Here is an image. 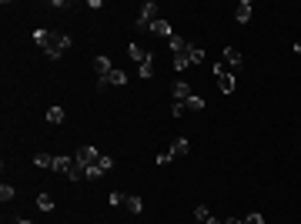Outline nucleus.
Instances as JSON below:
<instances>
[{"label": "nucleus", "mask_w": 301, "mask_h": 224, "mask_svg": "<svg viewBox=\"0 0 301 224\" xmlns=\"http://www.w3.org/2000/svg\"><path fill=\"white\" fill-rule=\"evenodd\" d=\"M184 107H188V111H204V97H198V94H191L188 100H184Z\"/></svg>", "instance_id": "nucleus-18"}, {"label": "nucleus", "mask_w": 301, "mask_h": 224, "mask_svg": "<svg viewBox=\"0 0 301 224\" xmlns=\"http://www.w3.org/2000/svg\"><path fill=\"white\" fill-rule=\"evenodd\" d=\"M225 224H245V221H241V218H227Z\"/></svg>", "instance_id": "nucleus-30"}, {"label": "nucleus", "mask_w": 301, "mask_h": 224, "mask_svg": "<svg viewBox=\"0 0 301 224\" xmlns=\"http://www.w3.org/2000/svg\"><path fill=\"white\" fill-rule=\"evenodd\" d=\"M71 168H74V157H57L50 171H57V174H64V177H67V171H71Z\"/></svg>", "instance_id": "nucleus-14"}, {"label": "nucleus", "mask_w": 301, "mask_h": 224, "mask_svg": "<svg viewBox=\"0 0 301 224\" xmlns=\"http://www.w3.org/2000/svg\"><path fill=\"white\" fill-rule=\"evenodd\" d=\"M207 224H221V221H218V218H211V221H207Z\"/></svg>", "instance_id": "nucleus-33"}, {"label": "nucleus", "mask_w": 301, "mask_h": 224, "mask_svg": "<svg viewBox=\"0 0 301 224\" xmlns=\"http://www.w3.org/2000/svg\"><path fill=\"white\" fill-rule=\"evenodd\" d=\"M37 207H40V211H54V198H50V194H40Z\"/></svg>", "instance_id": "nucleus-19"}, {"label": "nucleus", "mask_w": 301, "mask_h": 224, "mask_svg": "<svg viewBox=\"0 0 301 224\" xmlns=\"http://www.w3.org/2000/svg\"><path fill=\"white\" fill-rule=\"evenodd\" d=\"M295 54H301V40H298V44H295Z\"/></svg>", "instance_id": "nucleus-32"}, {"label": "nucleus", "mask_w": 301, "mask_h": 224, "mask_svg": "<svg viewBox=\"0 0 301 224\" xmlns=\"http://www.w3.org/2000/svg\"><path fill=\"white\" fill-rule=\"evenodd\" d=\"M207 221H211V211L204 204H198L194 207V224H207Z\"/></svg>", "instance_id": "nucleus-17"}, {"label": "nucleus", "mask_w": 301, "mask_h": 224, "mask_svg": "<svg viewBox=\"0 0 301 224\" xmlns=\"http://www.w3.org/2000/svg\"><path fill=\"white\" fill-rule=\"evenodd\" d=\"M121 87V84H127V74H124V71H117V67H114L111 74L107 77H97V91H104V87Z\"/></svg>", "instance_id": "nucleus-3"}, {"label": "nucleus", "mask_w": 301, "mask_h": 224, "mask_svg": "<svg viewBox=\"0 0 301 224\" xmlns=\"http://www.w3.org/2000/svg\"><path fill=\"white\" fill-rule=\"evenodd\" d=\"M154 14H157V3H154V0H148V3L141 7V17H137V27H141V30H144V27H150V24H154Z\"/></svg>", "instance_id": "nucleus-4"}, {"label": "nucleus", "mask_w": 301, "mask_h": 224, "mask_svg": "<svg viewBox=\"0 0 301 224\" xmlns=\"http://www.w3.org/2000/svg\"><path fill=\"white\" fill-rule=\"evenodd\" d=\"M74 161L80 164V168H97V161H100V154H97L91 144H80L77 148V154H74Z\"/></svg>", "instance_id": "nucleus-2"}, {"label": "nucleus", "mask_w": 301, "mask_h": 224, "mask_svg": "<svg viewBox=\"0 0 301 224\" xmlns=\"http://www.w3.org/2000/svg\"><path fill=\"white\" fill-rule=\"evenodd\" d=\"M127 54L137 60V67H141V64H150V54L144 50V47H141V44H131V47H127Z\"/></svg>", "instance_id": "nucleus-7"}, {"label": "nucleus", "mask_w": 301, "mask_h": 224, "mask_svg": "<svg viewBox=\"0 0 301 224\" xmlns=\"http://www.w3.org/2000/svg\"><path fill=\"white\" fill-rule=\"evenodd\" d=\"M171 94H174V100H188L191 94V84H184V80H177V84H174V87H171Z\"/></svg>", "instance_id": "nucleus-8"}, {"label": "nucleus", "mask_w": 301, "mask_h": 224, "mask_svg": "<svg viewBox=\"0 0 301 224\" xmlns=\"http://www.w3.org/2000/svg\"><path fill=\"white\" fill-rule=\"evenodd\" d=\"M47 121H50V124H64V111H60V107H50V111H47Z\"/></svg>", "instance_id": "nucleus-21"}, {"label": "nucleus", "mask_w": 301, "mask_h": 224, "mask_svg": "<svg viewBox=\"0 0 301 224\" xmlns=\"http://www.w3.org/2000/svg\"><path fill=\"white\" fill-rule=\"evenodd\" d=\"M137 71H141V77H144V80H150V77H154V67H150V64H141Z\"/></svg>", "instance_id": "nucleus-27"}, {"label": "nucleus", "mask_w": 301, "mask_h": 224, "mask_svg": "<svg viewBox=\"0 0 301 224\" xmlns=\"http://www.w3.org/2000/svg\"><path fill=\"white\" fill-rule=\"evenodd\" d=\"M241 60H245V57H241L238 47H227V50H225V64H227V67H241Z\"/></svg>", "instance_id": "nucleus-11"}, {"label": "nucleus", "mask_w": 301, "mask_h": 224, "mask_svg": "<svg viewBox=\"0 0 301 224\" xmlns=\"http://www.w3.org/2000/svg\"><path fill=\"white\" fill-rule=\"evenodd\" d=\"M171 47H174V54H177V50H184V47H191V44L184 37H177V34H174V37H171Z\"/></svg>", "instance_id": "nucleus-24"}, {"label": "nucleus", "mask_w": 301, "mask_h": 224, "mask_svg": "<svg viewBox=\"0 0 301 224\" xmlns=\"http://www.w3.org/2000/svg\"><path fill=\"white\" fill-rule=\"evenodd\" d=\"M201 60H204V50H201V47H194V44H191V64H201Z\"/></svg>", "instance_id": "nucleus-25"}, {"label": "nucleus", "mask_w": 301, "mask_h": 224, "mask_svg": "<svg viewBox=\"0 0 301 224\" xmlns=\"http://www.w3.org/2000/svg\"><path fill=\"white\" fill-rule=\"evenodd\" d=\"M218 77V91L221 94H234V77L231 74H214Z\"/></svg>", "instance_id": "nucleus-9"}, {"label": "nucleus", "mask_w": 301, "mask_h": 224, "mask_svg": "<svg viewBox=\"0 0 301 224\" xmlns=\"http://www.w3.org/2000/svg\"><path fill=\"white\" fill-rule=\"evenodd\" d=\"M94 71H97V77H107V74L114 71L111 57H97V60H94Z\"/></svg>", "instance_id": "nucleus-10"}, {"label": "nucleus", "mask_w": 301, "mask_h": 224, "mask_svg": "<svg viewBox=\"0 0 301 224\" xmlns=\"http://www.w3.org/2000/svg\"><path fill=\"white\" fill-rule=\"evenodd\" d=\"M245 224H264V218H261V214H248Z\"/></svg>", "instance_id": "nucleus-29"}, {"label": "nucleus", "mask_w": 301, "mask_h": 224, "mask_svg": "<svg viewBox=\"0 0 301 224\" xmlns=\"http://www.w3.org/2000/svg\"><path fill=\"white\" fill-rule=\"evenodd\" d=\"M67 47H71V37H67V34H50V37H47V44H44V54L57 60V57L64 54Z\"/></svg>", "instance_id": "nucleus-1"}, {"label": "nucleus", "mask_w": 301, "mask_h": 224, "mask_svg": "<svg viewBox=\"0 0 301 224\" xmlns=\"http://www.w3.org/2000/svg\"><path fill=\"white\" fill-rule=\"evenodd\" d=\"M188 67H191V47H184L174 54V71H188Z\"/></svg>", "instance_id": "nucleus-6"}, {"label": "nucleus", "mask_w": 301, "mask_h": 224, "mask_svg": "<svg viewBox=\"0 0 301 224\" xmlns=\"http://www.w3.org/2000/svg\"><path fill=\"white\" fill-rule=\"evenodd\" d=\"M188 150H191V141H188V137H177V141L171 144V150H168V154H171V161H174V157H184Z\"/></svg>", "instance_id": "nucleus-5"}, {"label": "nucleus", "mask_w": 301, "mask_h": 224, "mask_svg": "<svg viewBox=\"0 0 301 224\" xmlns=\"http://www.w3.org/2000/svg\"><path fill=\"white\" fill-rule=\"evenodd\" d=\"M54 154H47V150H37V154H34V164H37V168H54Z\"/></svg>", "instance_id": "nucleus-13"}, {"label": "nucleus", "mask_w": 301, "mask_h": 224, "mask_svg": "<svg viewBox=\"0 0 301 224\" xmlns=\"http://www.w3.org/2000/svg\"><path fill=\"white\" fill-rule=\"evenodd\" d=\"M124 198H127V194H117V191H111V194H107V204H111V207H124Z\"/></svg>", "instance_id": "nucleus-20"}, {"label": "nucleus", "mask_w": 301, "mask_h": 224, "mask_svg": "<svg viewBox=\"0 0 301 224\" xmlns=\"http://www.w3.org/2000/svg\"><path fill=\"white\" fill-rule=\"evenodd\" d=\"M124 207H127L131 214H141V211H144V201H141V198H131V194H127V198H124Z\"/></svg>", "instance_id": "nucleus-15"}, {"label": "nucleus", "mask_w": 301, "mask_h": 224, "mask_svg": "<svg viewBox=\"0 0 301 224\" xmlns=\"http://www.w3.org/2000/svg\"><path fill=\"white\" fill-rule=\"evenodd\" d=\"M97 168H100V171H111V168H114V157H107V154H100V161H97Z\"/></svg>", "instance_id": "nucleus-26"}, {"label": "nucleus", "mask_w": 301, "mask_h": 224, "mask_svg": "<svg viewBox=\"0 0 301 224\" xmlns=\"http://www.w3.org/2000/svg\"><path fill=\"white\" fill-rule=\"evenodd\" d=\"M234 20H238V24H248V20H251V3H248V0H241V3H238Z\"/></svg>", "instance_id": "nucleus-12"}, {"label": "nucleus", "mask_w": 301, "mask_h": 224, "mask_svg": "<svg viewBox=\"0 0 301 224\" xmlns=\"http://www.w3.org/2000/svg\"><path fill=\"white\" fill-rule=\"evenodd\" d=\"M150 30H154V34H164V37H174V30H171L168 20H154V24H150Z\"/></svg>", "instance_id": "nucleus-16"}, {"label": "nucleus", "mask_w": 301, "mask_h": 224, "mask_svg": "<svg viewBox=\"0 0 301 224\" xmlns=\"http://www.w3.org/2000/svg\"><path fill=\"white\" fill-rule=\"evenodd\" d=\"M0 201H14V187L7 184V181L0 184Z\"/></svg>", "instance_id": "nucleus-23"}, {"label": "nucleus", "mask_w": 301, "mask_h": 224, "mask_svg": "<svg viewBox=\"0 0 301 224\" xmlns=\"http://www.w3.org/2000/svg\"><path fill=\"white\" fill-rule=\"evenodd\" d=\"M184 111H188V107H184V100H174V107H171V114H174V117H181Z\"/></svg>", "instance_id": "nucleus-28"}, {"label": "nucleus", "mask_w": 301, "mask_h": 224, "mask_svg": "<svg viewBox=\"0 0 301 224\" xmlns=\"http://www.w3.org/2000/svg\"><path fill=\"white\" fill-rule=\"evenodd\" d=\"M14 224H34V221H27V218H17V221H14Z\"/></svg>", "instance_id": "nucleus-31"}, {"label": "nucleus", "mask_w": 301, "mask_h": 224, "mask_svg": "<svg viewBox=\"0 0 301 224\" xmlns=\"http://www.w3.org/2000/svg\"><path fill=\"white\" fill-rule=\"evenodd\" d=\"M47 37H50V30H34V44H37L40 50H44V44H47Z\"/></svg>", "instance_id": "nucleus-22"}]
</instances>
